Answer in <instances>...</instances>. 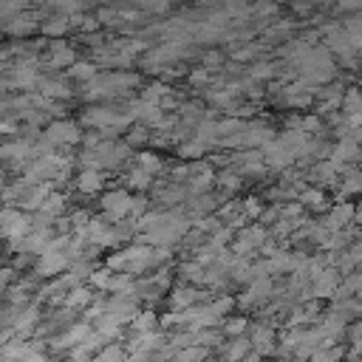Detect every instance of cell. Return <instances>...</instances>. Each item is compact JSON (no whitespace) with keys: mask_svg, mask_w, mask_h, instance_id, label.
<instances>
[{"mask_svg":"<svg viewBox=\"0 0 362 362\" xmlns=\"http://www.w3.org/2000/svg\"><path fill=\"white\" fill-rule=\"evenodd\" d=\"M170 261V250L164 247H131V250H122L110 255L108 266L116 269L119 275H136V272H148L159 264H167Z\"/></svg>","mask_w":362,"mask_h":362,"instance_id":"obj_1","label":"cell"},{"mask_svg":"<svg viewBox=\"0 0 362 362\" xmlns=\"http://www.w3.org/2000/svg\"><path fill=\"white\" fill-rule=\"evenodd\" d=\"M297 65H300V82H306L309 88H320L334 77V57L325 49H309Z\"/></svg>","mask_w":362,"mask_h":362,"instance_id":"obj_2","label":"cell"},{"mask_svg":"<svg viewBox=\"0 0 362 362\" xmlns=\"http://www.w3.org/2000/svg\"><path fill=\"white\" fill-rule=\"evenodd\" d=\"M142 209H145V201L134 198L125 190H113V193L102 195V212L108 221H122L125 215H139Z\"/></svg>","mask_w":362,"mask_h":362,"instance_id":"obj_3","label":"cell"},{"mask_svg":"<svg viewBox=\"0 0 362 362\" xmlns=\"http://www.w3.org/2000/svg\"><path fill=\"white\" fill-rule=\"evenodd\" d=\"M325 51L331 57H340L345 65H354L356 63V49L351 43L348 32L342 26H337V23L334 26H325Z\"/></svg>","mask_w":362,"mask_h":362,"instance_id":"obj_4","label":"cell"},{"mask_svg":"<svg viewBox=\"0 0 362 362\" xmlns=\"http://www.w3.org/2000/svg\"><path fill=\"white\" fill-rule=\"evenodd\" d=\"M128 153H131V150H128V145H122V142H99V145L91 150L93 167H108V170L125 164Z\"/></svg>","mask_w":362,"mask_h":362,"instance_id":"obj_5","label":"cell"},{"mask_svg":"<svg viewBox=\"0 0 362 362\" xmlns=\"http://www.w3.org/2000/svg\"><path fill=\"white\" fill-rule=\"evenodd\" d=\"M356 218V207L351 201H337L325 209V218H323V229L325 232H342L351 226V221Z\"/></svg>","mask_w":362,"mask_h":362,"instance_id":"obj_6","label":"cell"},{"mask_svg":"<svg viewBox=\"0 0 362 362\" xmlns=\"http://www.w3.org/2000/svg\"><path fill=\"white\" fill-rule=\"evenodd\" d=\"M264 244H266V229L264 226H247L235 240V252L238 255H250L252 250H258Z\"/></svg>","mask_w":362,"mask_h":362,"instance_id":"obj_7","label":"cell"},{"mask_svg":"<svg viewBox=\"0 0 362 362\" xmlns=\"http://www.w3.org/2000/svg\"><path fill=\"white\" fill-rule=\"evenodd\" d=\"M247 337H250V342H252V351H255V354L266 356V354H272V351H275V328H269V325H255Z\"/></svg>","mask_w":362,"mask_h":362,"instance_id":"obj_8","label":"cell"},{"mask_svg":"<svg viewBox=\"0 0 362 362\" xmlns=\"http://www.w3.org/2000/svg\"><path fill=\"white\" fill-rule=\"evenodd\" d=\"M340 176H342L340 179V195H342V201H348L354 195H362V170L359 167H345Z\"/></svg>","mask_w":362,"mask_h":362,"instance_id":"obj_9","label":"cell"},{"mask_svg":"<svg viewBox=\"0 0 362 362\" xmlns=\"http://www.w3.org/2000/svg\"><path fill=\"white\" fill-rule=\"evenodd\" d=\"M46 139L54 145H74L79 139V128L74 122H57L46 131Z\"/></svg>","mask_w":362,"mask_h":362,"instance_id":"obj_10","label":"cell"},{"mask_svg":"<svg viewBox=\"0 0 362 362\" xmlns=\"http://www.w3.org/2000/svg\"><path fill=\"white\" fill-rule=\"evenodd\" d=\"M297 204L300 207H309V209H317V212H325L328 209V195L320 187H303L297 193Z\"/></svg>","mask_w":362,"mask_h":362,"instance_id":"obj_11","label":"cell"},{"mask_svg":"<svg viewBox=\"0 0 362 362\" xmlns=\"http://www.w3.org/2000/svg\"><path fill=\"white\" fill-rule=\"evenodd\" d=\"M331 162H337L340 167H348V162H356L359 159V145L351 142V139H340L334 148H331Z\"/></svg>","mask_w":362,"mask_h":362,"instance_id":"obj_12","label":"cell"},{"mask_svg":"<svg viewBox=\"0 0 362 362\" xmlns=\"http://www.w3.org/2000/svg\"><path fill=\"white\" fill-rule=\"evenodd\" d=\"M170 303H173V309L187 311V309H193V306L201 303V292H198L195 286H179V289L170 295Z\"/></svg>","mask_w":362,"mask_h":362,"instance_id":"obj_13","label":"cell"},{"mask_svg":"<svg viewBox=\"0 0 362 362\" xmlns=\"http://www.w3.org/2000/svg\"><path fill=\"white\" fill-rule=\"evenodd\" d=\"M252 351V342H250V337H235V340H229L226 342V348H224V359L226 362H244V356Z\"/></svg>","mask_w":362,"mask_h":362,"instance_id":"obj_14","label":"cell"},{"mask_svg":"<svg viewBox=\"0 0 362 362\" xmlns=\"http://www.w3.org/2000/svg\"><path fill=\"white\" fill-rule=\"evenodd\" d=\"M102 184H105V176H102L99 170H82V173H79V181H77V187H79L82 193H99Z\"/></svg>","mask_w":362,"mask_h":362,"instance_id":"obj_15","label":"cell"},{"mask_svg":"<svg viewBox=\"0 0 362 362\" xmlns=\"http://www.w3.org/2000/svg\"><path fill=\"white\" fill-rule=\"evenodd\" d=\"M156 325H159V317L153 311H139L136 320H134V331L136 334H153Z\"/></svg>","mask_w":362,"mask_h":362,"instance_id":"obj_16","label":"cell"},{"mask_svg":"<svg viewBox=\"0 0 362 362\" xmlns=\"http://www.w3.org/2000/svg\"><path fill=\"white\" fill-rule=\"evenodd\" d=\"M224 334L226 337H247L250 334V320L247 317H232V320H226L224 323Z\"/></svg>","mask_w":362,"mask_h":362,"instance_id":"obj_17","label":"cell"},{"mask_svg":"<svg viewBox=\"0 0 362 362\" xmlns=\"http://www.w3.org/2000/svg\"><path fill=\"white\" fill-rule=\"evenodd\" d=\"M342 356H345V351H342L340 345H331V348L314 351V354L309 356V362H342Z\"/></svg>","mask_w":362,"mask_h":362,"instance_id":"obj_18","label":"cell"},{"mask_svg":"<svg viewBox=\"0 0 362 362\" xmlns=\"http://www.w3.org/2000/svg\"><path fill=\"white\" fill-rule=\"evenodd\" d=\"M93 362H125V348L122 345H105L93 356Z\"/></svg>","mask_w":362,"mask_h":362,"instance_id":"obj_19","label":"cell"},{"mask_svg":"<svg viewBox=\"0 0 362 362\" xmlns=\"http://www.w3.org/2000/svg\"><path fill=\"white\" fill-rule=\"evenodd\" d=\"M136 167H142L148 176H159V170H162V159L156 156V153H142L139 159H136Z\"/></svg>","mask_w":362,"mask_h":362,"instance_id":"obj_20","label":"cell"},{"mask_svg":"<svg viewBox=\"0 0 362 362\" xmlns=\"http://www.w3.org/2000/svg\"><path fill=\"white\" fill-rule=\"evenodd\" d=\"M150 181H153V176H148L142 167H134V170H131V176H128V184H131V187H136V190H148V187H150Z\"/></svg>","mask_w":362,"mask_h":362,"instance_id":"obj_21","label":"cell"},{"mask_svg":"<svg viewBox=\"0 0 362 362\" xmlns=\"http://www.w3.org/2000/svg\"><path fill=\"white\" fill-rule=\"evenodd\" d=\"M51 63L54 65H68V63H74V51L68 49V46H54V54H51Z\"/></svg>","mask_w":362,"mask_h":362,"instance_id":"obj_22","label":"cell"},{"mask_svg":"<svg viewBox=\"0 0 362 362\" xmlns=\"http://www.w3.org/2000/svg\"><path fill=\"white\" fill-rule=\"evenodd\" d=\"M71 77H77V79H82V82H91V79L96 77V68H93L91 63H77V65L71 68Z\"/></svg>","mask_w":362,"mask_h":362,"instance_id":"obj_23","label":"cell"},{"mask_svg":"<svg viewBox=\"0 0 362 362\" xmlns=\"http://www.w3.org/2000/svg\"><path fill=\"white\" fill-rule=\"evenodd\" d=\"M85 303H91V295H88L85 289H79V286H77V289L68 295V300H65L68 309H79V306H85Z\"/></svg>","mask_w":362,"mask_h":362,"instance_id":"obj_24","label":"cell"},{"mask_svg":"<svg viewBox=\"0 0 362 362\" xmlns=\"http://www.w3.org/2000/svg\"><path fill=\"white\" fill-rule=\"evenodd\" d=\"M218 184H221V190H224V193H235V190H240V176H235V173H224V176H218Z\"/></svg>","mask_w":362,"mask_h":362,"instance_id":"obj_25","label":"cell"},{"mask_svg":"<svg viewBox=\"0 0 362 362\" xmlns=\"http://www.w3.org/2000/svg\"><path fill=\"white\" fill-rule=\"evenodd\" d=\"M278 71H275V65L272 63H258V65H252V79H269V77H275Z\"/></svg>","mask_w":362,"mask_h":362,"instance_id":"obj_26","label":"cell"},{"mask_svg":"<svg viewBox=\"0 0 362 362\" xmlns=\"http://www.w3.org/2000/svg\"><path fill=\"white\" fill-rule=\"evenodd\" d=\"M145 139H148V128H145V125H139V128H134V131L128 134V142H131V145H142Z\"/></svg>","mask_w":362,"mask_h":362,"instance_id":"obj_27","label":"cell"},{"mask_svg":"<svg viewBox=\"0 0 362 362\" xmlns=\"http://www.w3.org/2000/svg\"><path fill=\"white\" fill-rule=\"evenodd\" d=\"M348 337H351V342H354V345H362V317L348 328Z\"/></svg>","mask_w":362,"mask_h":362,"instance_id":"obj_28","label":"cell"},{"mask_svg":"<svg viewBox=\"0 0 362 362\" xmlns=\"http://www.w3.org/2000/svg\"><path fill=\"white\" fill-rule=\"evenodd\" d=\"M359 269H362V266H359Z\"/></svg>","mask_w":362,"mask_h":362,"instance_id":"obj_29","label":"cell"}]
</instances>
